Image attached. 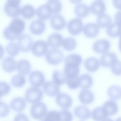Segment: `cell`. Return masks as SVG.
I'll use <instances>...</instances> for the list:
<instances>
[{
	"instance_id": "obj_19",
	"label": "cell",
	"mask_w": 121,
	"mask_h": 121,
	"mask_svg": "<svg viewBox=\"0 0 121 121\" xmlns=\"http://www.w3.org/2000/svg\"><path fill=\"white\" fill-rule=\"evenodd\" d=\"M52 12L46 4L42 5L37 8L36 14L38 18L41 20H46L51 17Z\"/></svg>"
},
{
	"instance_id": "obj_42",
	"label": "cell",
	"mask_w": 121,
	"mask_h": 121,
	"mask_svg": "<svg viewBox=\"0 0 121 121\" xmlns=\"http://www.w3.org/2000/svg\"><path fill=\"white\" fill-rule=\"evenodd\" d=\"M112 73L116 76L121 75V61L117 59L110 66Z\"/></svg>"
},
{
	"instance_id": "obj_48",
	"label": "cell",
	"mask_w": 121,
	"mask_h": 121,
	"mask_svg": "<svg viewBox=\"0 0 121 121\" xmlns=\"http://www.w3.org/2000/svg\"><path fill=\"white\" fill-rule=\"evenodd\" d=\"M24 119V120L26 119V120H28L27 119H28L25 114L22 113H19L15 116L14 119L15 120H19V119Z\"/></svg>"
},
{
	"instance_id": "obj_16",
	"label": "cell",
	"mask_w": 121,
	"mask_h": 121,
	"mask_svg": "<svg viewBox=\"0 0 121 121\" xmlns=\"http://www.w3.org/2000/svg\"><path fill=\"white\" fill-rule=\"evenodd\" d=\"M99 30L98 26L95 23H90L84 26L83 32L87 37L92 38L96 37L98 35Z\"/></svg>"
},
{
	"instance_id": "obj_40",
	"label": "cell",
	"mask_w": 121,
	"mask_h": 121,
	"mask_svg": "<svg viewBox=\"0 0 121 121\" xmlns=\"http://www.w3.org/2000/svg\"><path fill=\"white\" fill-rule=\"evenodd\" d=\"M47 121H61L60 112L55 110L49 111L42 120Z\"/></svg>"
},
{
	"instance_id": "obj_50",
	"label": "cell",
	"mask_w": 121,
	"mask_h": 121,
	"mask_svg": "<svg viewBox=\"0 0 121 121\" xmlns=\"http://www.w3.org/2000/svg\"><path fill=\"white\" fill-rule=\"evenodd\" d=\"M119 48L120 51L121 52V35H120L119 41Z\"/></svg>"
},
{
	"instance_id": "obj_27",
	"label": "cell",
	"mask_w": 121,
	"mask_h": 121,
	"mask_svg": "<svg viewBox=\"0 0 121 121\" xmlns=\"http://www.w3.org/2000/svg\"><path fill=\"white\" fill-rule=\"evenodd\" d=\"M26 106L25 100L21 97H17L13 99L10 103L11 108L16 112H20L22 111Z\"/></svg>"
},
{
	"instance_id": "obj_8",
	"label": "cell",
	"mask_w": 121,
	"mask_h": 121,
	"mask_svg": "<svg viewBox=\"0 0 121 121\" xmlns=\"http://www.w3.org/2000/svg\"><path fill=\"white\" fill-rule=\"evenodd\" d=\"M17 39L18 45L22 52H26L30 50L33 44L32 39L30 36L27 34H23Z\"/></svg>"
},
{
	"instance_id": "obj_29",
	"label": "cell",
	"mask_w": 121,
	"mask_h": 121,
	"mask_svg": "<svg viewBox=\"0 0 121 121\" xmlns=\"http://www.w3.org/2000/svg\"><path fill=\"white\" fill-rule=\"evenodd\" d=\"M107 93L111 99L117 100L121 98V87L116 85H113L108 89Z\"/></svg>"
},
{
	"instance_id": "obj_13",
	"label": "cell",
	"mask_w": 121,
	"mask_h": 121,
	"mask_svg": "<svg viewBox=\"0 0 121 121\" xmlns=\"http://www.w3.org/2000/svg\"><path fill=\"white\" fill-rule=\"evenodd\" d=\"M56 104L60 107L65 109L70 108L72 104V100L67 94L63 93H59L56 97Z\"/></svg>"
},
{
	"instance_id": "obj_9",
	"label": "cell",
	"mask_w": 121,
	"mask_h": 121,
	"mask_svg": "<svg viewBox=\"0 0 121 121\" xmlns=\"http://www.w3.org/2000/svg\"><path fill=\"white\" fill-rule=\"evenodd\" d=\"M67 27L69 32L71 35H76L79 34L82 32L83 25L80 19L75 18L69 22Z\"/></svg>"
},
{
	"instance_id": "obj_25",
	"label": "cell",
	"mask_w": 121,
	"mask_h": 121,
	"mask_svg": "<svg viewBox=\"0 0 121 121\" xmlns=\"http://www.w3.org/2000/svg\"><path fill=\"white\" fill-rule=\"evenodd\" d=\"M78 97L80 101L84 105L91 104L95 99V96L93 93L87 90H82L79 94Z\"/></svg>"
},
{
	"instance_id": "obj_31",
	"label": "cell",
	"mask_w": 121,
	"mask_h": 121,
	"mask_svg": "<svg viewBox=\"0 0 121 121\" xmlns=\"http://www.w3.org/2000/svg\"><path fill=\"white\" fill-rule=\"evenodd\" d=\"M35 10L32 5L27 4L24 5L21 9V14L26 19L32 18L35 14Z\"/></svg>"
},
{
	"instance_id": "obj_36",
	"label": "cell",
	"mask_w": 121,
	"mask_h": 121,
	"mask_svg": "<svg viewBox=\"0 0 121 121\" xmlns=\"http://www.w3.org/2000/svg\"><path fill=\"white\" fill-rule=\"evenodd\" d=\"M62 45V47L64 50L68 51H71L76 48L77 42L74 38H67L63 40Z\"/></svg>"
},
{
	"instance_id": "obj_32",
	"label": "cell",
	"mask_w": 121,
	"mask_h": 121,
	"mask_svg": "<svg viewBox=\"0 0 121 121\" xmlns=\"http://www.w3.org/2000/svg\"><path fill=\"white\" fill-rule=\"evenodd\" d=\"M112 22V19L111 17L104 13L99 16L96 21L98 26L101 28L108 27Z\"/></svg>"
},
{
	"instance_id": "obj_34",
	"label": "cell",
	"mask_w": 121,
	"mask_h": 121,
	"mask_svg": "<svg viewBox=\"0 0 121 121\" xmlns=\"http://www.w3.org/2000/svg\"><path fill=\"white\" fill-rule=\"evenodd\" d=\"M106 33L111 37H118L121 35V26L115 22L113 23L108 27Z\"/></svg>"
},
{
	"instance_id": "obj_2",
	"label": "cell",
	"mask_w": 121,
	"mask_h": 121,
	"mask_svg": "<svg viewBox=\"0 0 121 121\" xmlns=\"http://www.w3.org/2000/svg\"><path fill=\"white\" fill-rule=\"evenodd\" d=\"M21 0H7L4 7L6 14L12 18L18 17L21 14V9L19 6Z\"/></svg>"
},
{
	"instance_id": "obj_41",
	"label": "cell",
	"mask_w": 121,
	"mask_h": 121,
	"mask_svg": "<svg viewBox=\"0 0 121 121\" xmlns=\"http://www.w3.org/2000/svg\"><path fill=\"white\" fill-rule=\"evenodd\" d=\"M66 82L68 87L72 90L77 89L80 86V82L78 77L70 78H66Z\"/></svg>"
},
{
	"instance_id": "obj_22",
	"label": "cell",
	"mask_w": 121,
	"mask_h": 121,
	"mask_svg": "<svg viewBox=\"0 0 121 121\" xmlns=\"http://www.w3.org/2000/svg\"><path fill=\"white\" fill-rule=\"evenodd\" d=\"M90 9L91 12L94 15L99 16L105 12L106 7L105 3L100 0H96L91 4Z\"/></svg>"
},
{
	"instance_id": "obj_7",
	"label": "cell",
	"mask_w": 121,
	"mask_h": 121,
	"mask_svg": "<svg viewBox=\"0 0 121 121\" xmlns=\"http://www.w3.org/2000/svg\"><path fill=\"white\" fill-rule=\"evenodd\" d=\"M48 45L45 41L38 40L34 42L32 44L31 50L33 54L37 57L45 55L48 52Z\"/></svg>"
},
{
	"instance_id": "obj_33",
	"label": "cell",
	"mask_w": 121,
	"mask_h": 121,
	"mask_svg": "<svg viewBox=\"0 0 121 121\" xmlns=\"http://www.w3.org/2000/svg\"><path fill=\"white\" fill-rule=\"evenodd\" d=\"M80 86L83 89H87L90 88L93 83L92 77L87 74L81 75L79 77Z\"/></svg>"
},
{
	"instance_id": "obj_4",
	"label": "cell",
	"mask_w": 121,
	"mask_h": 121,
	"mask_svg": "<svg viewBox=\"0 0 121 121\" xmlns=\"http://www.w3.org/2000/svg\"><path fill=\"white\" fill-rule=\"evenodd\" d=\"M65 66L64 74L66 78H70L78 77L80 70V64L73 62L64 60Z\"/></svg>"
},
{
	"instance_id": "obj_35",
	"label": "cell",
	"mask_w": 121,
	"mask_h": 121,
	"mask_svg": "<svg viewBox=\"0 0 121 121\" xmlns=\"http://www.w3.org/2000/svg\"><path fill=\"white\" fill-rule=\"evenodd\" d=\"M46 4L50 8L52 14H58L61 12L62 5L60 0H48Z\"/></svg>"
},
{
	"instance_id": "obj_47",
	"label": "cell",
	"mask_w": 121,
	"mask_h": 121,
	"mask_svg": "<svg viewBox=\"0 0 121 121\" xmlns=\"http://www.w3.org/2000/svg\"><path fill=\"white\" fill-rule=\"evenodd\" d=\"M112 3L117 9L121 10V0H112Z\"/></svg>"
},
{
	"instance_id": "obj_37",
	"label": "cell",
	"mask_w": 121,
	"mask_h": 121,
	"mask_svg": "<svg viewBox=\"0 0 121 121\" xmlns=\"http://www.w3.org/2000/svg\"><path fill=\"white\" fill-rule=\"evenodd\" d=\"M20 50L18 45L13 42L9 43L6 47V52L9 55L12 57L17 55L19 52Z\"/></svg>"
},
{
	"instance_id": "obj_12",
	"label": "cell",
	"mask_w": 121,
	"mask_h": 121,
	"mask_svg": "<svg viewBox=\"0 0 121 121\" xmlns=\"http://www.w3.org/2000/svg\"><path fill=\"white\" fill-rule=\"evenodd\" d=\"M43 89L45 94L50 97L55 96L60 92L59 85L52 81L45 82L43 85Z\"/></svg>"
},
{
	"instance_id": "obj_46",
	"label": "cell",
	"mask_w": 121,
	"mask_h": 121,
	"mask_svg": "<svg viewBox=\"0 0 121 121\" xmlns=\"http://www.w3.org/2000/svg\"><path fill=\"white\" fill-rule=\"evenodd\" d=\"M114 19L115 22L121 26V11H118L116 13Z\"/></svg>"
},
{
	"instance_id": "obj_21",
	"label": "cell",
	"mask_w": 121,
	"mask_h": 121,
	"mask_svg": "<svg viewBox=\"0 0 121 121\" xmlns=\"http://www.w3.org/2000/svg\"><path fill=\"white\" fill-rule=\"evenodd\" d=\"M117 59L116 55L112 52H106L104 54L100 59L101 65L104 67H110L112 64Z\"/></svg>"
},
{
	"instance_id": "obj_1",
	"label": "cell",
	"mask_w": 121,
	"mask_h": 121,
	"mask_svg": "<svg viewBox=\"0 0 121 121\" xmlns=\"http://www.w3.org/2000/svg\"><path fill=\"white\" fill-rule=\"evenodd\" d=\"M25 27V23L24 21L19 18H14L4 29V36L9 40H16L22 35Z\"/></svg>"
},
{
	"instance_id": "obj_14",
	"label": "cell",
	"mask_w": 121,
	"mask_h": 121,
	"mask_svg": "<svg viewBox=\"0 0 121 121\" xmlns=\"http://www.w3.org/2000/svg\"><path fill=\"white\" fill-rule=\"evenodd\" d=\"M110 44L108 40L101 39L95 42L93 44V48L96 52L103 54L106 52L110 47Z\"/></svg>"
},
{
	"instance_id": "obj_6",
	"label": "cell",
	"mask_w": 121,
	"mask_h": 121,
	"mask_svg": "<svg viewBox=\"0 0 121 121\" xmlns=\"http://www.w3.org/2000/svg\"><path fill=\"white\" fill-rule=\"evenodd\" d=\"M64 56L62 52L57 48L50 49L46 54L45 58L47 62L52 65H56L63 60Z\"/></svg>"
},
{
	"instance_id": "obj_3",
	"label": "cell",
	"mask_w": 121,
	"mask_h": 121,
	"mask_svg": "<svg viewBox=\"0 0 121 121\" xmlns=\"http://www.w3.org/2000/svg\"><path fill=\"white\" fill-rule=\"evenodd\" d=\"M43 96V93L41 90L34 86L29 88L26 91L25 95L27 101L32 104L40 102Z\"/></svg>"
},
{
	"instance_id": "obj_5",
	"label": "cell",
	"mask_w": 121,
	"mask_h": 121,
	"mask_svg": "<svg viewBox=\"0 0 121 121\" xmlns=\"http://www.w3.org/2000/svg\"><path fill=\"white\" fill-rule=\"evenodd\" d=\"M47 113V107L42 102H40L33 104L30 109L31 116L37 120H43Z\"/></svg>"
},
{
	"instance_id": "obj_17",
	"label": "cell",
	"mask_w": 121,
	"mask_h": 121,
	"mask_svg": "<svg viewBox=\"0 0 121 121\" xmlns=\"http://www.w3.org/2000/svg\"><path fill=\"white\" fill-rule=\"evenodd\" d=\"M75 116L82 120L88 119L91 116V112L89 109L84 105H80L76 107L74 111Z\"/></svg>"
},
{
	"instance_id": "obj_30",
	"label": "cell",
	"mask_w": 121,
	"mask_h": 121,
	"mask_svg": "<svg viewBox=\"0 0 121 121\" xmlns=\"http://www.w3.org/2000/svg\"><path fill=\"white\" fill-rule=\"evenodd\" d=\"M74 12L77 17L81 18H83L89 14L90 9L87 5L84 4L80 3L75 6Z\"/></svg>"
},
{
	"instance_id": "obj_49",
	"label": "cell",
	"mask_w": 121,
	"mask_h": 121,
	"mask_svg": "<svg viewBox=\"0 0 121 121\" xmlns=\"http://www.w3.org/2000/svg\"><path fill=\"white\" fill-rule=\"evenodd\" d=\"M82 0H69L72 3L77 4L80 2Z\"/></svg>"
},
{
	"instance_id": "obj_28",
	"label": "cell",
	"mask_w": 121,
	"mask_h": 121,
	"mask_svg": "<svg viewBox=\"0 0 121 121\" xmlns=\"http://www.w3.org/2000/svg\"><path fill=\"white\" fill-rule=\"evenodd\" d=\"M91 116L93 119L96 121L108 120L109 117L107 115L102 107L94 108L92 111Z\"/></svg>"
},
{
	"instance_id": "obj_38",
	"label": "cell",
	"mask_w": 121,
	"mask_h": 121,
	"mask_svg": "<svg viewBox=\"0 0 121 121\" xmlns=\"http://www.w3.org/2000/svg\"><path fill=\"white\" fill-rule=\"evenodd\" d=\"M52 78L53 81L59 85H63L66 82V78L64 74L58 70L53 72Z\"/></svg>"
},
{
	"instance_id": "obj_15",
	"label": "cell",
	"mask_w": 121,
	"mask_h": 121,
	"mask_svg": "<svg viewBox=\"0 0 121 121\" xmlns=\"http://www.w3.org/2000/svg\"><path fill=\"white\" fill-rule=\"evenodd\" d=\"M46 28L45 23L42 20H36L30 23L29 29L31 32L36 35L42 34Z\"/></svg>"
},
{
	"instance_id": "obj_43",
	"label": "cell",
	"mask_w": 121,
	"mask_h": 121,
	"mask_svg": "<svg viewBox=\"0 0 121 121\" xmlns=\"http://www.w3.org/2000/svg\"><path fill=\"white\" fill-rule=\"evenodd\" d=\"M10 110L8 105L5 103L0 101V117H4L9 114Z\"/></svg>"
},
{
	"instance_id": "obj_10",
	"label": "cell",
	"mask_w": 121,
	"mask_h": 121,
	"mask_svg": "<svg viewBox=\"0 0 121 121\" xmlns=\"http://www.w3.org/2000/svg\"><path fill=\"white\" fill-rule=\"evenodd\" d=\"M29 80L30 84L34 86L40 87L45 82L44 76L41 71H34L30 74Z\"/></svg>"
},
{
	"instance_id": "obj_11",
	"label": "cell",
	"mask_w": 121,
	"mask_h": 121,
	"mask_svg": "<svg viewBox=\"0 0 121 121\" xmlns=\"http://www.w3.org/2000/svg\"><path fill=\"white\" fill-rule=\"evenodd\" d=\"M50 23L52 27L57 30L63 29L66 25L64 17L58 14H54L52 15L50 20Z\"/></svg>"
},
{
	"instance_id": "obj_24",
	"label": "cell",
	"mask_w": 121,
	"mask_h": 121,
	"mask_svg": "<svg viewBox=\"0 0 121 121\" xmlns=\"http://www.w3.org/2000/svg\"><path fill=\"white\" fill-rule=\"evenodd\" d=\"M1 65L3 70L8 73L14 71L16 69L17 66L16 62L12 56L5 58L2 60Z\"/></svg>"
},
{
	"instance_id": "obj_18",
	"label": "cell",
	"mask_w": 121,
	"mask_h": 121,
	"mask_svg": "<svg viewBox=\"0 0 121 121\" xmlns=\"http://www.w3.org/2000/svg\"><path fill=\"white\" fill-rule=\"evenodd\" d=\"M63 39V37L61 35L57 33H54L49 36L47 39V43L51 48H58L62 45Z\"/></svg>"
},
{
	"instance_id": "obj_45",
	"label": "cell",
	"mask_w": 121,
	"mask_h": 121,
	"mask_svg": "<svg viewBox=\"0 0 121 121\" xmlns=\"http://www.w3.org/2000/svg\"><path fill=\"white\" fill-rule=\"evenodd\" d=\"M0 96L1 97L9 93L11 90V87L9 84L4 82H0Z\"/></svg>"
},
{
	"instance_id": "obj_23",
	"label": "cell",
	"mask_w": 121,
	"mask_h": 121,
	"mask_svg": "<svg viewBox=\"0 0 121 121\" xmlns=\"http://www.w3.org/2000/svg\"><path fill=\"white\" fill-rule=\"evenodd\" d=\"M84 66L88 71L94 72L97 71L100 67V63L97 58L91 57L87 58L84 62Z\"/></svg>"
},
{
	"instance_id": "obj_20",
	"label": "cell",
	"mask_w": 121,
	"mask_h": 121,
	"mask_svg": "<svg viewBox=\"0 0 121 121\" xmlns=\"http://www.w3.org/2000/svg\"><path fill=\"white\" fill-rule=\"evenodd\" d=\"M102 107L109 117L116 114L118 110L117 104L114 101L112 100L106 101L103 104Z\"/></svg>"
},
{
	"instance_id": "obj_44",
	"label": "cell",
	"mask_w": 121,
	"mask_h": 121,
	"mask_svg": "<svg viewBox=\"0 0 121 121\" xmlns=\"http://www.w3.org/2000/svg\"><path fill=\"white\" fill-rule=\"evenodd\" d=\"M61 121H71L73 119V115L72 113L67 110L64 109L60 112Z\"/></svg>"
},
{
	"instance_id": "obj_26",
	"label": "cell",
	"mask_w": 121,
	"mask_h": 121,
	"mask_svg": "<svg viewBox=\"0 0 121 121\" xmlns=\"http://www.w3.org/2000/svg\"><path fill=\"white\" fill-rule=\"evenodd\" d=\"M17 68L19 73L26 75L29 74L31 70V65L30 62L27 60L22 59L17 62Z\"/></svg>"
},
{
	"instance_id": "obj_39",
	"label": "cell",
	"mask_w": 121,
	"mask_h": 121,
	"mask_svg": "<svg viewBox=\"0 0 121 121\" xmlns=\"http://www.w3.org/2000/svg\"><path fill=\"white\" fill-rule=\"evenodd\" d=\"M26 83L25 77L20 74H16L13 76L11 80V83L14 86L17 87L23 86Z\"/></svg>"
}]
</instances>
